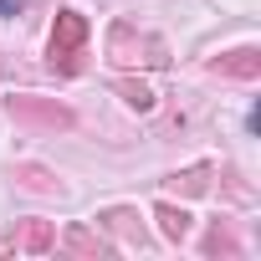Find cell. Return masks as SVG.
Here are the masks:
<instances>
[{
  "mask_svg": "<svg viewBox=\"0 0 261 261\" xmlns=\"http://www.w3.org/2000/svg\"><path fill=\"white\" fill-rule=\"evenodd\" d=\"M87 46V16L82 11H57V26H51V41H46V57L51 67L62 72H77V57Z\"/></svg>",
  "mask_w": 261,
  "mask_h": 261,
  "instance_id": "1",
  "label": "cell"
},
{
  "mask_svg": "<svg viewBox=\"0 0 261 261\" xmlns=\"http://www.w3.org/2000/svg\"><path fill=\"white\" fill-rule=\"evenodd\" d=\"M6 113H11L16 123H36V128H72V123H77L72 108H62V102H51V97H31V92L6 97Z\"/></svg>",
  "mask_w": 261,
  "mask_h": 261,
  "instance_id": "2",
  "label": "cell"
},
{
  "mask_svg": "<svg viewBox=\"0 0 261 261\" xmlns=\"http://www.w3.org/2000/svg\"><path fill=\"white\" fill-rule=\"evenodd\" d=\"M108 46H113V57H118V62H149V67H164V62H169V57H164V46H159L154 36L134 31L128 21H118V26H113Z\"/></svg>",
  "mask_w": 261,
  "mask_h": 261,
  "instance_id": "3",
  "label": "cell"
},
{
  "mask_svg": "<svg viewBox=\"0 0 261 261\" xmlns=\"http://www.w3.org/2000/svg\"><path fill=\"white\" fill-rule=\"evenodd\" d=\"M210 72L236 77V82H256V77H261V51H256V46H236V51L215 57V62H210Z\"/></svg>",
  "mask_w": 261,
  "mask_h": 261,
  "instance_id": "4",
  "label": "cell"
},
{
  "mask_svg": "<svg viewBox=\"0 0 261 261\" xmlns=\"http://www.w3.org/2000/svg\"><path fill=\"white\" fill-rule=\"evenodd\" d=\"M62 246H67L72 256H87V261H102V256L113 251V241H108L102 230H92V225H82V220L62 230Z\"/></svg>",
  "mask_w": 261,
  "mask_h": 261,
  "instance_id": "5",
  "label": "cell"
},
{
  "mask_svg": "<svg viewBox=\"0 0 261 261\" xmlns=\"http://www.w3.org/2000/svg\"><path fill=\"white\" fill-rule=\"evenodd\" d=\"M154 220H159L164 241H185V236H190V225H195V220H190V210H185V205H169V200H164V205H154Z\"/></svg>",
  "mask_w": 261,
  "mask_h": 261,
  "instance_id": "6",
  "label": "cell"
},
{
  "mask_svg": "<svg viewBox=\"0 0 261 261\" xmlns=\"http://www.w3.org/2000/svg\"><path fill=\"white\" fill-rule=\"evenodd\" d=\"M97 220H102L113 236H123L128 246H139V241H144V230H139V210H123V205H113V210H102Z\"/></svg>",
  "mask_w": 261,
  "mask_h": 261,
  "instance_id": "7",
  "label": "cell"
},
{
  "mask_svg": "<svg viewBox=\"0 0 261 261\" xmlns=\"http://www.w3.org/2000/svg\"><path fill=\"white\" fill-rule=\"evenodd\" d=\"M16 246H21V251H31V256L51 251V225H46V220H26V225H21V236H16Z\"/></svg>",
  "mask_w": 261,
  "mask_h": 261,
  "instance_id": "8",
  "label": "cell"
},
{
  "mask_svg": "<svg viewBox=\"0 0 261 261\" xmlns=\"http://www.w3.org/2000/svg\"><path fill=\"white\" fill-rule=\"evenodd\" d=\"M113 87L123 92V102H128V108H139V113H149V108H154V87H149V82H134V77H118Z\"/></svg>",
  "mask_w": 261,
  "mask_h": 261,
  "instance_id": "9",
  "label": "cell"
},
{
  "mask_svg": "<svg viewBox=\"0 0 261 261\" xmlns=\"http://www.w3.org/2000/svg\"><path fill=\"white\" fill-rule=\"evenodd\" d=\"M241 246H236V236L225 230V225H210V236H205V256H236Z\"/></svg>",
  "mask_w": 261,
  "mask_h": 261,
  "instance_id": "10",
  "label": "cell"
},
{
  "mask_svg": "<svg viewBox=\"0 0 261 261\" xmlns=\"http://www.w3.org/2000/svg\"><path fill=\"white\" fill-rule=\"evenodd\" d=\"M174 185H179L185 195H205V190H210V169H205V164H195V169L174 174Z\"/></svg>",
  "mask_w": 261,
  "mask_h": 261,
  "instance_id": "11",
  "label": "cell"
},
{
  "mask_svg": "<svg viewBox=\"0 0 261 261\" xmlns=\"http://www.w3.org/2000/svg\"><path fill=\"white\" fill-rule=\"evenodd\" d=\"M16 179H26L31 190H51V174L41 164H16Z\"/></svg>",
  "mask_w": 261,
  "mask_h": 261,
  "instance_id": "12",
  "label": "cell"
},
{
  "mask_svg": "<svg viewBox=\"0 0 261 261\" xmlns=\"http://www.w3.org/2000/svg\"><path fill=\"white\" fill-rule=\"evenodd\" d=\"M21 6L26 0H0V16H21Z\"/></svg>",
  "mask_w": 261,
  "mask_h": 261,
  "instance_id": "13",
  "label": "cell"
},
{
  "mask_svg": "<svg viewBox=\"0 0 261 261\" xmlns=\"http://www.w3.org/2000/svg\"><path fill=\"white\" fill-rule=\"evenodd\" d=\"M0 251H16V236H0Z\"/></svg>",
  "mask_w": 261,
  "mask_h": 261,
  "instance_id": "14",
  "label": "cell"
}]
</instances>
